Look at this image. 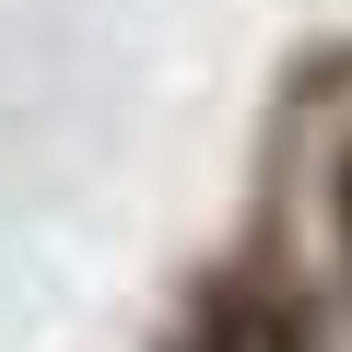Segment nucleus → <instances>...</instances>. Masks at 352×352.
Returning a JSON list of instances; mask_svg holds the SVG:
<instances>
[{"label":"nucleus","mask_w":352,"mask_h":352,"mask_svg":"<svg viewBox=\"0 0 352 352\" xmlns=\"http://www.w3.org/2000/svg\"><path fill=\"white\" fill-rule=\"evenodd\" d=\"M340 235H352V176H340Z\"/></svg>","instance_id":"nucleus-1"}]
</instances>
